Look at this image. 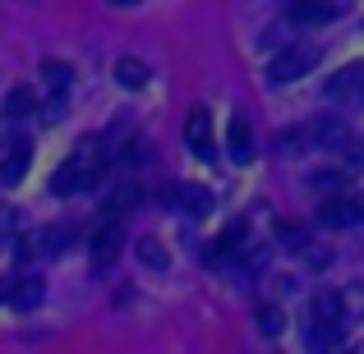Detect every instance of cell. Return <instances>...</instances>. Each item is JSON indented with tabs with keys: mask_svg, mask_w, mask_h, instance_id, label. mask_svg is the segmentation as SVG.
<instances>
[{
	"mask_svg": "<svg viewBox=\"0 0 364 354\" xmlns=\"http://www.w3.org/2000/svg\"><path fill=\"white\" fill-rule=\"evenodd\" d=\"M42 83L60 97L65 88H70V65H60V60H42Z\"/></svg>",
	"mask_w": 364,
	"mask_h": 354,
	"instance_id": "cell-18",
	"label": "cell"
},
{
	"mask_svg": "<svg viewBox=\"0 0 364 354\" xmlns=\"http://www.w3.org/2000/svg\"><path fill=\"white\" fill-rule=\"evenodd\" d=\"M23 170H28V148H14V152H9V161L0 166V184H18Z\"/></svg>",
	"mask_w": 364,
	"mask_h": 354,
	"instance_id": "cell-19",
	"label": "cell"
},
{
	"mask_svg": "<svg viewBox=\"0 0 364 354\" xmlns=\"http://www.w3.org/2000/svg\"><path fill=\"white\" fill-rule=\"evenodd\" d=\"M346 309H350V322H360L364 318V285H346Z\"/></svg>",
	"mask_w": 364,
	"mask_h": 354,
	"instance_id": "cell-22",
	"label": "cell"
},
{
	"mask_svg": "<svg viewBox=\"0 0 364 354\" xmlns=\"http://www.w3.org/2000/svg\"><path fill=\"white\" fill-rule=\"evenodd\" d=\"M314 65H318V51H314V46H282V51L267 60V79L272 83H295V79H304Z\"/></svg>",
	"mask_w": 364,
	"mask_h": 354,
	"instance_id": "cell-2",
	"label": "cell"
},
{
	"mask_svg": "<svg viewBox=\"0 0 364 354\" xmlns=\"http://www.w3.org/2000/svg\"><path fill=\"white\" fill-rule=\"evenodd\" d=\"M350 331V309H346V294L341 290H318L309 304V327H304V336H309L314 350H332L341 345Z\"/></svg>",
	"mask_w": 364,
	"mask_h": 354,
	"instance_id": "cell-1",
	"label": "cell"
},
{
	"mask_svg": "<svg viewBox=\"0 0 364 354\" xmlns=\"http://www.w3.org/2000/svg\"><path fill=\"white\" fill-rule=\"evenodd\" d=\"M364 88V65H341L328 79V97H350V92Z\"/></svg>",
	"mask_w": 364,
	"mask_h": 354,
	"instance_id": "cell-13",
	"label": "cell"
},
{
	"mask_svg": "<svg viewBox=\"0 0 364 354\" xmlns=\"http://www.w3.org/2000/svg\"><path fill=\"white\" fill-rule=\"evenodd\" d=\"M185 143L189 152H194L198 161H217V143H213V116H208V106H194L185 116Z\"/></svg>",
	"mask_w": 364,
	"mask_h": 354,
	"instance_id": "cell-5",
	"label": "cell"
},
{
	"mask_svg": "<svg viewBox=\"0 0 364 354\" xmlns=\"http://www.w3.org/2000/svg\"><path fill=\"white\" fill-rule=\"evenodd\" d=\"M97 175H102V166H97V161H88V152H83V157H70L60 170H55L51 189H55V194H79V189L97 184Z\"/></svg>",
	"mask_w": 364,
	"mask_h": 354,
	"instance_id": "cell-3",
	"label": "cell"
},
{
	"mask_svg": "<svg viewBox=\"0 0 364 354\" xmlns=\"http://www.w3.org/2000/svg\"><path fill=\"white\" fill-rule=\"evenodd\" d=\"M258 331L263 336H282V309H272V304L258 309Z\"/></svg>",
	"mask_w": 364,
	"mask_h": 354,
	"instance_id": "cell-21",
	"label": "cell"
},
{
	"mask_svg": "<svg viewBox=\"0 0 364 354\" xmlns=\"http://www.w3.org/2000/svg\"><path fill=\"white\" fill-rule=\"evenodd\" d=\"M267 267V248H254V253H245V262H240V276H258Z\"/></svg>",
	"mask_w": 364,
	"mask_h": 354,
	"instance_id": "cell-24",
	"label": "cell"
},
{
	"mask_svg": "<svg viewBox=\"0 0 364 354\" xmlns=\"http://www.w3.org/2000/svg\"><path fill=\"white\" fill-rule=\"evenodd\" d=\"M70 239H74L70 226H51V231L37 235V248H42L46 258H55V253H65V248H70Z\"/></svg>",
	"mask_w": 364,
	"mask_h": 354,
	"instance_id": "cell-16",
	"label": "cell"
},
{
	"mask_svg": "<svg viewBox=\"0 0 364 354\" xmlns=\"http://www.w3.org/2000/svg\"><path fill=\"white\" fill-rule=\"evenodd\" d=\"M355 207H360V221H364V198H355Z\"/></svg>",
	"mask_w": 364,
	"mask_h": 354,
	"instance_id": "cell-25",
	"label": "cell"
},
{
	"mask_svg": "<svg viewBox=\"0 0 364 354\" xmlns=\"http://www.w3.org/2000/svg\"><path fill=\"white\" fill-rule=\"evenodd\" d=\"M92 272H107L111 262L120 258V248H124V231H120V221L116 216H102V226L92 231Z\"/></svg>",
	"mask_w": 364,
	"mask_h": 354,
	"instance_id": "cell-4",
	"label": "cell"
},
{
	"mask_svg": "<svg viewBox=\"0 0 364 354\" xmlns=\"http://www.w3.org/2000/svg\"><path fill=\"white\" fill-rule=\"evenodd\" d=\"M116 83L129 88V92H139L143 83H148V65H143L139 55H120V60H116Z\"/></svg>",
	"mask_w": 364,
	"mask_h": 354,
	"instance_id": "cell-14",
	"label": "cell"
},
{
	"mask_svg": "<svg viewBox=\"0 0 364 354\" xmlns=\"http://www.w3.org/2000/svg\"><path fill=\"white\" fill-rule=\"evenodd\" d=\"M139 262H143V267H157V272H166V267H171V253L148 235V239H139Z\"/></svg>",
	"mask_w": 364,
	"mask_h": 354,
	"instance_id": "cell-17",
	"label": "cell"
},
{
	"mask_svg": "<svg viewBox=\"0 0 364 354\" xmlns=\"http://www.w3.org/2000/svg\"><path fill=\"white\" fill-rule=\"evenodd\" d=\"M111 5H134V0H111Z\"/></svg>",
	"mask_w": 364,
	"mask_h": 354,
	"instance_id": "cell-26",
	"label": "cell"
},
{
	"mask_svg": "<svg viewBox=\"0 0 364 354\" xmlns=\"http://www.w3.org/2000/svg\"><path fill=\"white\" fill-rule=\"evenodd\" d=\"M360 152H364V148H360Z\"/></svg>",
	"mask_w": 364,
	"mask_h": 354,
	"instance_id": "cell-27",
	"label": "cell"
},
{
	"mask_svg": "<svg viewBox=\"0 0 364 354\" xmlns=\"http://www.w3.org/2000/svg\"><path fill=\"white\" fill-rule=\"evenodd\" d=\"M33 106H37V97L28 88L5 92V120H28V116H33Z\"/></svg>",
	"mask_w": 364,
	"mask_h": 354,
	"instance_id": "cell-15",
	"label": "cell"
},
{
	"mask_svg": "<svg viewBox=\"0 0 364 354\" xmlns=\"http://www.w3.org/2000/svg\"><path fill=\"white\" fill-rule=\"evenodd\" d=\"M245 231H249V226H245V221H235L231 231L217 235V244H213V262H217V267L231 262V258H240V248H245Z\"/></svg>",
	"mask_w": 364,
	"mask_h": 354,
	"instance_id": "cell-10",
	"label": "cell"
},
{
	"mask_svg": "<svg viewBox=\"0 0 364 354\" xmlns=\"http://www.w3.org/2000/svg\"><path fill=\"white\" fill-rule=\"evenodd\" d=\"M277 235H282V248H304L309 244V235H304L300 226H277Z\"/></svg>",
	"mask_w": 364,
	"mask_h": 354,
	"instance_id": "cell-23",
	"label": "cell"
},
{
	"mask_svg": "<svg viewBox=\"0 0 364 354\" xmlns=\"http://www.w3.org/2000/svg\"><path fill=\"white\" fill-rule=\"evenodd\" d=\"M226 148H231L235 166H249V157H254V129H249L245 116H235L231 124H226Z\"/></svg>",
	"mask_w": 364,
	"mask_h": 354,
	"instance_id": "cell-7",
	"label": "cell"
},
{
	"mask_svg": "<svg viewBox=\"0 0 364 354\" xmlns=\"http://www.w3.org/2000/svg\"><path fill=\"white\" fill-rule=\"evenodd\" d=\"M161 198H166V203H171V198H180V212H189V216H208V207H213V203H208V189H198V184H166V189H161Z\"/></svg>",
	"mask_w": 364,
	"mask_h": 354,
	"instance_id": "cell-6",
	"label": "cell"
},
{
	"mask_svg": "<svg viewBox=\"0 0 364 354\" xmlns=\"http://www.w3.org/2000/svg\"><path fill=\"white\" fill-rule=\"evenodd\" d=\"M291 18L295 23H328V18H337V5L332 0H291Z\"/></svg>",
	"mask_w": 364,
	"mask_h": 354,
	"instance_id": "cell-9",
	"label": "cell"
},
{
	"mask_svg": "<svg viewBox=\"0 0 364 354\" xmlns=\"http://www.w3.org/2000/svg\"><path fill=\"white\" fill-rule=\"evenodd\" d=\"M139 203H143V184H120L116 194L107 198V207H102V216H116V221H120V216H129V212H134Z\"/></svg>",
	"mask_w": 364,
	"mask_h": 354,
	"instance_id": "cell-12",
	"label": "cell"
},
{
	"mask_svg": "<svg viewBox=\"0 0 364 354\" xmlns=\"http://www.w3.org/2000/svg\"><path fill=\"white\" fill-rule=\"evenodd\" d=\"M318 221L328 226V231H341V226L360 221V207H355V198H328V203H323V212H318Z\"/></svg>",
	"mask_w": 364,
	"mask_h": 354,
	"instance_id": "cell-8",
	"label": "cell"
},
{
	"mask_svg": "<svg viewBox=\"0 0 364 354\" xmlns=\"http://www.w3.org/2000/svg\"><path fill=\"white\" fill-rule=\"evenodd\" d=\"M42 290H46V285H42V276L18 272V285H14V299H9V304H14L18 313H28V309H37V304H42Z\"/></svg>",
	"mask_w": 364,
	"mask_h": 354,
	"instance_id": "cell-11",
	"label": "cell"
},
{
	"mask_svg": "<svg viewBox=\"0 0 364 354\" xmlns=\"http://www.w3.org/2000/svg\"><path fill=\"white\" fill-rule=\"evenodd\" d=\"M350 175H355V166H346V170H318V175H314V189H341Z\"/></svg>",
	"mask_w": 364,
	"mask_h": 354,
	"instance_id": "cell-20",
	"label": "cell"
}]
</instances>
